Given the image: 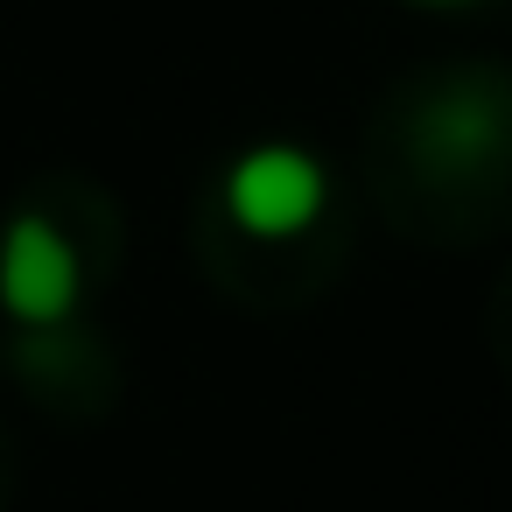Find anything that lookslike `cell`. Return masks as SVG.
I'll return each mask as SVG.
<instances>
[{
    "label": "cell",
    "instance_id": "cell-4",
    "mask_svg": "<svg viewBox=\"0 0 512 512\" xmlns=\"http://www.w3.org/2000/svg\"><path fill=\"white\" fill-rule=\"evenodd\" d=\"M428 8H449V0H428Z\"/></svg>",
    "mask_w": 512,
    "mask_h": 512
},
{
    "label": "cell",
    "instance_id": "cell-1",
    "mask_svg": "<svg viewBox=\"0 0 512 512\" xmlns=\"http://www.w3.org/2000/svg\"><path fill=\"white\" fill-rule=\"evenodd\" d=\"M323 197H330L323 162L309 148H288V141H267V148L239 155L232 176H225V211L253 239H295V232H309L323 218Z\"/></svg>",
    "mask_w": 512,
    "mask_h": 512
},
{
    "label": "cell",
    "instance_id": "cell-3",
    "mask_svg": "<svg viewBox=\"0 0 512 512\" xmlns=\"http://www.w3.org/2000/svg\"><path fill=\"white\" fill-rule=\"evenodd\" d=\"M421 141H428V148H442V155H463V162H470L477 148H491V141H498V120H491L484 92H449V99L428 113Z\"/></svg>",
    "mask_w": 512,
    "mask_h": 512
},
{
    "label": "cell",
    "instance_id": "cell-2",
    "mask_svg": "<svg viewBox=\"0 0 512 512\" xmlns=\"http://www.w3.org/2000/svg\"><path fill=\"white\" fill-rule=\"evenodd\" d=\"M78 288H85V267H78L71 239L36 211L8 218V232H0V309L43 330L78 309Z\"/></svg>",
    "mask_w": 512,
    "mask_h": 512
}]
</instances>
